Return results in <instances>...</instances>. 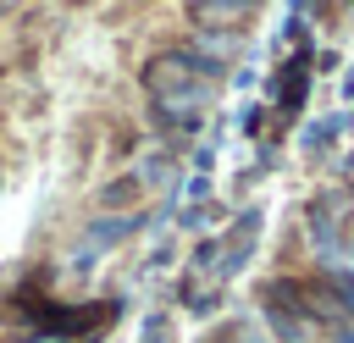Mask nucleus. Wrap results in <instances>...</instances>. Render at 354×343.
Wrapping results in <instances>:
<instances>
[{"instance_id":"1","label":"nucleus","mask_w":354,"mask_h":343,"mask_svg":"<svg viewBox=\"0 0 354 343\" xmlns=\"http://www.w3.org/2000/svg\"><path fill=\"white\" fill-rule=\"evenodd\" d=\"M221 66L199 61L188 44H166L144 61V94H149V122L166 144H188L199 138L205 116L216 111L221 94Z\"/></svg>"},{"instance_id":"2","label":"nucleus","mask_w":354,"mask_h":343,"mask_svg":"<svg viewBox=\"0 0 354 343\" xmlns=\"http://www.w3.org/2000/svg\"><path fill=\"white\" fill-rule=\"evenodd\" d=\"M144 221H149V210H127V216H94V221H88V232L77 238L72 260H77V266H88L100 249H116V243H122V238H133Z\"/></svg>"},{"instance_id":"3","label":"nucleus","mask_w":354,"mask_h":343,"mask_svg":"<svg viewBox=\"0 0 354 343\" xmlns=\"http://www.w3.org/2000/svg\"><path fill=\"white\" fill-rule=\"evenodd\" d=\"M188 50H194L199 61H210V66L227 72V61H238V55L249 50V39H243V28H194Z\"/></svg>"},{"instance_id":"4","label":"nucleus","mask_w":354,"mask_h":343,"mask_svg":"<svg viewBox=\"0 0 354 343\" xmlns=\"http://www.w3.org/2000/svg\"><path fill=\"white\" fill-rule=\"evenodd\" d=\"M260 227H266V216L249 205L243 216H238V227H232V238H221V282H232L238 271H243V260L254 254V238H260Z\"/></svg>"},{"instance_id":"5","label":"nucleus","mask_w":354,"mask_h":343,"mask_svg":"<svg viewBox=\"0 0 354 343\" xmlns=\"http://www.w3.org/2000/svg\"><path fill=\"white\" fill-rule=\"evenodd\" d=\"M183 17L194 28H232V22H249L254 6H243V0H194V6H183Z\"/></svg>"},{"instance_id":"6","label":"nucleus","mask_w":354,"mask_h":343,"mask_svg":"<svg viewBox=\"0 0 354 343\" xmlns=\"http://www.w3.org/2000/svg\"><path fill=\"white\" fill-rule=\"evenodd\" d=\"M133 177H138V188H166V194H171V188H177V155H166V149H160V155H144V160L133 166Z\"/></svg>"},{"instance_id":"7","label":"nucleus","mask_w":354,"mask_h":343,"mask_svg":"<svg viewBox=\"0 0 354 343\" xmlns=\"http://www.w3.org/2000/svg\"><path fill=\"white\" fill-rule=\"evenodd\" d=\"M144 188H138V177L127 172V177H116V183H105L100 188V216H127V205L138 199Z\"/></svg>"},{"instance_id":"8","label":"nucleus","mask_w":354,"mask_h":343,"mask_svg":"<svg viewBox=\"0 0 354 343\" xmlns=\"http://www.w3.org/2000/svg\"><path fill=\"white\" fill-rule=\"evenodd\" d=\"M343 127H348V116H326V122H315V127H304V155L315 160V155H321V149H326V144H332V138H337Z\"/></svg>"},{"instance_id":"9","label":"nucleus","mask_w":354,"mask_h":343,"mask_svg":"<svg viewBox=\"0 0 354 343\" xmlns=\"http://www.w3.org/2000/svg\"><path fill=\"white\" fill-rule=\"evenodd\" d=\"M166 337H171V321L166 315H149L144 321V343H166Z\"/></svg>"},{"instance_id":"10","label":"nucleus","mask_w":354,"mask_h":343,"mask_svg":"<svg viewBox=\"0 0 354 343\" xmlns=\"http://www.w3.org/2000/svg\"><path fill=\"white\" fill-rule=\"evenodd\" d=\"M326 343H354V321H337V326H326Z\"/></svg>"},{"instance_id":"11","label":"nucleus","mask_w":354,"mask_h":343,"mask_svg":"<svg viewBox=\"0 0 354 343\" xmlns=\"http://www.w3.org/2000/svg\"><path fill=\"white\" fill-rule=\"evenodd\" d=\"M260 116H266V111H260V105H249V111H243V122H238V127H243V133H249V138H254V133H260Z\"/></svg>"},{"instance_id":"12","label":"nucleus","mask_w":354,"mask_h":343,"mask_svg":"<svg viewBox=\"0 0 354 343\" xmlns=\"http://www.w3.org/2000/svg\"><path fill=\"white\" fill-rule=\"evenodd\" d=\"M337 177H343V183L354 188V155H343V160H337Z\"/></svg>"},{"instance_id":"13","label":"nucleus","mask_w":354,"mask_h":343,"mask_svg":"<svg viewBox=\"0 0 354 343\" xmlns=\"http://www.w3.org/2000/svg\"><path fill=\"white\" fill-rule=\"evenodd\" d=\"M0 17H6V6H0Z\"/></svg>"}]
</instances>
